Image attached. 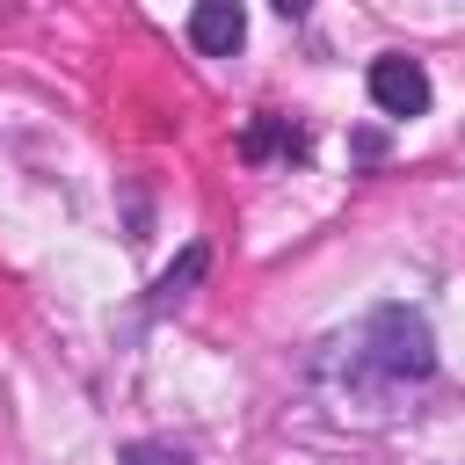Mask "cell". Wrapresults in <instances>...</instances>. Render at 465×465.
Here are the masks:
<instances>
[{
  "label": "cell",
  "mask_w": 465,
  "mask_h": 465,
  "mask_svg": "<svg viewBox=\"0 0 465 465\" xmlns=\"http://www.w3.org/2000/svg\"><path fill=\"white\" fill-rule=\"evenodd\" d=\"M371 102H378L385 116H421V109H429V73H421L414 58H378V65H371Z\"/></svg>",
  "instance_id": "2"
},
{
  "label": "cell",
  "mask_w": 465,
  "mask_h": 465,
  "mask_svg": "<svg viewBox=\"0 0 465 465\" xmlns=\"http://www.w3.org/2000/svg\"><path fill=\"white\" fill-rule=\"evenodd\" d=\"M276 7H283V15H305V7H312V0H276Z\"/></svg>",
  "instance_id": "6"
},
{
  "label": "cell",
  "mask_w": 465,
  "mask_h": 465,
  "mask_svg": "<svg viewBox=\"0 0 465 465\" xmlns=\"http://www.w3.org/2000/svg\"><path fill=\"white\" fill-rule=\"evenodd\" d=\"M124 465H189L182 443H124Z\"/></svg>",
  "instance_id": "5"
},
{
  "label": "cell",
  "mask_w": 465,
  "mask_h": 465,
  "mask_svg": "<svg viewBox=\"0 0 465 465\" xmlns=\"http://www.w3.org/2000/svg\"><path fill=\"white\" fill-rule=\"evenodd\" d=\"M7 15H15V0H0V22H7Z\"/></svg>",
  "instance_id": "7"
},
{
  "label": "cell",
  "mask_w": 465,
  "mask_h": 465,
  "mask_svg": "<svg viewBox=\"0 0 465 465\" xmlns=\"http://www.w3.org/2000/svg\"><path fill=\"white\" fill-rule=\"evenodd\" d=\"M356 356H363L378 378H429V371H436V341H429L421 312H407V305H378V312L363 320Z\"/></svg>",
  "instance_id": "1"
},
{
  "label": "cell",
  "mask_w": 465,
  "mask_h": 465,
  "mask_svg": "<svg viewBox=\"0 0 465 465\" xmlns=\"http://www.w3.org/2000/svg\"><path fill=\"white\" fill-rule=\"evenodd\" d=\"M189 44L211 51V58H232L247 44V7L240 0H196L189 7Z\"/></svg>",
  "instance_id": "3"
},
{
  "label": "cell",
  "mask_w": 465,
  "mask_h": 465,
  "mask_svg": "<svg viewBox=\"0 0 465 465\" xmlns=\"http://www.w3.org/2000/svg\"><path fill=\"white\" fill-rule=\"evenodd\" d=\"M196 276H203V247H189V254H182V262H174V269L160 276V305H174V298H182V291H189Z\"/></svg>",
  "instance_id": "4"
}]
</instances>
